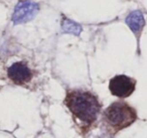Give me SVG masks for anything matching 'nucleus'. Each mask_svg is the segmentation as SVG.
Segmentation results:
<instances>
[{
	"mask_svg": "<svg viewBox=\"0 0 147 138\" xmlns=\"http://www.w3.org/2000/svg\"><path fill=\"white\" fill-rule=\"evenodd\" d=\"M136 87V80L125 75H118L110 80L109 90L111 94L121 99L128 98L132 95Z\"/></svg>",
	"mask_w": 147,
	"mask_h": 138,
	"instance_id": "7ed1b4c3",
	"label": "nucleus"
},
{
	"mask_svg": "<svg viewBox=\"0 0 147 138\" xmlns=\"http://www.w3.org/2000/svg\"><path fill=\"white\" fill-rule=\"evenodd\" d=\"M38 5L36 3L26 1V2H20L17 4L14 9V13L12 15V21L14 24L27 22L31 20L38 12Z\"/></svg>",
	"mask_w": 147,
	"mask_h": 138,
	"instance_id": "39448f33",
	"label": "nucleus"
},
{
	"mask_svg": "<svg viewBox=\"0 0 147 138\" xmlns=\"http://www.w3.org/2000/svg\"><path fill=\"white\" fill-rule=\"evenodd\" d=\"M61 28H63V32L73 33V34H76V35H79L81 31H82V27L78 23L74 22V21L67 18L63 19V22H61Z\"/></svg>",
	"mask_w": 147,
	"mask_h": 138,
	"instance_id": "0eeeda50",
	"label": "nucleus"
},
{
	"mask_svg": "<svg viewBox=\"0 0 147 138\" xmlns=\"http://www.w3.org/2000/svg\"><path fill=\"white\" fill-rule=\"evenodd\" d=\"M63 104L83 133L88 132L94 126L102 108L98 97L85 90H69Z\"/></svg>",
	"mask_w": 147,
	"mask_h": 138,
	"instance_id": "f257e3e1",
	"label": "nucleus"
},
{
	"mask_svg": "<svg viewBox=\"0 0 147 138\" xmlns=\"http://www.w3.org/2000/svg\"><path fill=\"white\" fill-rule=\"evenodd\" d=\"M137 118L138 115L135 108L126 102L116 101L103 112L102 123L107 133L113 136L132 125Z\"/></svg>",
	"mask_w": 147,
	"mask_h": 138,
	"instance_id": "f03ea898",
	"label": "nucleus"
},
{
	"mask_svg": "<svg viewBox=\"0 0 147 138\" xmlns=\"http://www.w3.org/2000/svg\"><path fill=\"white\" fill-rule=\"evenodd\" d=\"M9 80L15 85L23 86L31 81L32 71L24 62H15L7 70Z\"/></svg>",
	"mask_w": 147,
	"mask_h": 138,
	"instance_id": "20e7f679",
	"label": "nucleus"
},
{
	"mask_svg": "<svg viewBox=\"0 0 147 138\" xmlns=\"http://www.w3.org/2000/svg\"><path fill=\"white\" fill-rule=\"evenodd\" d=\"M126 23L129 26V28L135 33L137 39H139L140 34L142 32V29L145 25V19L143 17L142 13L140 11H133L127 16Z\"/></svg>",
	"mask_w": 147,
	"mask_h": 138,
	"instance_id": "423d86ee",
	"label": "nucleus"
}]
</instances>
